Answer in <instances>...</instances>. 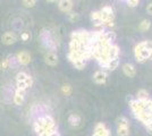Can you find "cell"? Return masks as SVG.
<instances>
[{"instance_id": "obj_1", "label": "cell", "mask_w": 152, "mask_h": 136, "mask_svg": "<svg viewBox=\"0 0 152 136\" xmlns=\"http://www.w3.org/2000/svg\"><path fill=\"white\" fill-rule=\"evenodd\" d=\"M134 55H135L136 61L140 63V64H143V63H145L146 60L149 59L150 50L145 48L144 42H140L139 44H136L135 49H134Z\"/></svg>"}, {"instance_id": "obj_2", "label": "cell", "mask_w": 152, "mask_h": 136, "mask_svg": "<svg viewBox=\"0 0 152 136\" xmlns=\"http://www.w3.org/2000/svg\"><path fill=\"white\" fill-rule=\"evenodd\" d=\"M40 39L45 48H48L50 50H55L57 48V41L49 30H42V32L40 34Z\"/></svg>"}, {"instance_id": "obj_3", "label": "cell", "mask_w": 152, "mask_h": 136, "mask_svg": "<svg viewBox=\"0 0 152 136\" xmlns=\"http://www.w3.org/2000/svg\"><path fill=\"white\" fill-rule=\"evenodd\" d=\"M18 40V36L15 32H5L1 35V42L5 45H12L16 43Z\"/></svg>"}, {"instance_id": "obj_4", "label": "cell", "mask_w": 152, "mask_h": 136, "mask_svg": "<svg viewBox=\"0 0 152 136\" xmlns=\"http://www.w3.org/2000/svg\"><path fill=\"white\" fill-rule=\"evenodd\" d=\"M16 60L18 61L19 65L27 66L32 60L31 55L27 51H19L16 53Z\"/></svg>"}, {"instance_id": "obj_5", "label": "cell", "mask_w": 152, "mask_h": 136, "mask_svg": "<svg viewBox=\"0 0 152 136\" xmlns=\"http://www.w3.org/2000/svg\"><path fill=\"white\" fill-rule=\"evenodd\" d=\"M135 118L139 119L141 123L146 126V125L152 123V111H149V110L141 111L139 115L135 116Z\"/></svg>"}, {"instance_id": "obj_6", "label": "cell", "mask_w": 152, "mask_h": 136, "mask_svg": "<svg viewBox=\"0 0 152 136\" xmlns=\"http://www.w3.org/2000/svg\"><path fill=\"white\" fill-rule=\"evenodd\" d=\"M94 134H96L98 136H111V132L110 129H108L103 123H99L95 125Z\"/></svg>"}, {"instance_id": "obj_7", "label": "cell", "mask_w": 152, "mask_h": 136, "mask_svg": "<svg viewBox=\"0 0 152 136\" xmlns=\"http://www.w3.org/2000/svg\"><path fill=\"white\" fill-rule=\"evenodd\" d=\"M45 63L49 66H56L58 64V56L52 51L47 52L45 55Z\"/></svg>"}, {"instance_id": "obj_8", "label": "cell", "mask_w": 152, "mask_h": 136, "mask_svg": "<svg viewBox=\"0 0 152 136\" xmlns=\"http://www.w3.org/2000/svg\"><path fill=\"white\" fill-rule=\"evenodd\" d=\"M107 73L104 71H95V74L93 75V81H94V83L96 84H104L106 82H107Z\"/></svg>"}, {"instance_id": "obj_9", "label": "cell", "mask_w": 152, "mask_h": 136, "mask_svg": "<svg viewBox=\"0 0 152 136\" xmlns=\"http://www.w3.org/2000/svg\"><path fill=\"white\" fill-rule=\"evenodd\" d=\"M24 100H25V91L16 89L14 94V103L16 105H22L24 103Z\"/></svg>"}, {"instance_id": "obj_10", "label": "cell", "mask_w": 152, "mask_h": 136, "mask_svg": "<svg viewBox=\"0 0 152 136\" xmlns=\"http://www.w3.org/2000/svg\"><path fill=\"white\" fill-rule=\"evenodd\" d=\"M58 7L63 13H70L73 9V1L72 0H59Z\"/></svg>"}, {"instance_id": "obj_11", "label": "cell", "mask_w": 152, "mask_h": 136, "mask_svg": "<svg viewBox=\"0 0 152 136\" xmlns=\"http://www.w3.org/2000/svg\"><path fill=\"white\" fill-rule=\"evenodd\" d=\"M42 119H43V124H45V129H57V128H56L55 119L51 116H45V117H42Z\"/></svg>"}, {"instance_id": "obj_12", "label": "cell", "mask_w": 152, "mask_h": 136, "mask_svg": "<svg viewBox=\"0 0 152 136\" xmlns=\"http://www.w3.org/2000/svg\"><path fill=\"white\" fill-rule=\"evenodd\" d=\"M123 71H124V74L126 75L127 77L132 78L136 75V69H135V67L132 64H125L123 66Z\"/></svg>"}, {"instance_id": "obj_13", "label": "cell", "mask_w": 152, "mask_h": 136, "mask_svg": "<svg viewBox=\"0 0 152 136\" xmlns=\"http://www.w3.org/2000/svg\"><path fill=\"white\" fill-rule=\"evenodd\" d=\"M33 129L35 133H38L39 135L42 133V132H45V124H43V119L42 118H39L35 120V123L33 125Z\"/></svg>"}, {"instance_id": "obj_14", "label": "cell", "mask_w": 152, "mask_h": 136, "mask_svg": "<svg viewBox=\"0 0 152 136\" xmlns=\"http://www.w3.org/2000/svg\"><path fill=\"white\" fill-rule=\"evenodd\" d=\"M68 123H69L72 126L77 127V126H80V125H81L82 119H81L80 115H77V113H72V115L68 117Z\"/></svg>"}, {"instance_id": "obj_15", "label": "cell", "mask_w": 152, "mask_h": 136, "mask_svg": "<svg viewBox=\"0 0 152 136\" xmlns=\"http://www.w3.org/2000/svg\"><path fill=\"white\" fill-rule=\"evenodd\" d=\"M118 56H119V47L113 44L108 50V57H109V59H115L118 58Z\"/></svg>"}, {"instance_id": "obj_16", "label": "cell", "mask_w": 152, "mask_h": 136, "mask_svg": "<svg viewBox=\"0 0 152 136\" xmlns=\"http://www.w3.org/2000/svg\"><path fill=\"white\" fill-rule=\"evenodd\" d=\"M119 65V59L118 58H115V59H110L108 61L107 66H106V69H108L109 71H114L117 67Z\"/></svg>"}, {"instance_id": "obj_17", "label": "cell", "mask_w": 152, "mask_h": 136, "mask_svg": "<svg viewBox=\"0 0 152 136\" xmlns=\"http://www.w3.org/2000/svg\"><path fill=\"white\" fill-rule=\"evenodd\" d=\"M116 123H117V127H128V126H129V121H128V119L124 116L118 117V118H117V120H116Z\"/></svg>"}, {"instance_id": "obj_18", "label": "cell", "mask_w": 152, "mask_h": 136, "mask_svg": "<svg viewBox=\"0 0 152 136\" xmlns=\"http://www.w3.org/2000/svg\"><path fill=\"white\" fill-rule=\"evenodd\" d=\"M67 58L69 60L70 63H74L75 60H82V57H81V51L78 52H68V55H67Z\"/></svg>"}, {"instance_id": "obj_19", "label": "cell", "mask_w": 152, "mask_h": 136, "mask_svg": "<svg viewBox=\"0 0 152 136\" xmlns=\"http://www.w3.org/2000/svg\"><path fill=\"white\" fill-rule=\"evenodd\" d=\"M69 51L70 52H78L81 51V44L75 41V40H70L69 42Z\"/></svg>"}, {"instance_id": "obj_20", "label": "cell", "mask_w": 152, "mask_h": 136, "mask_svg": "<svg viewBox=\"0 0 152 136\" xmlns=\"http://www.w3.org/2000/svg\"><path fill=\"white\" fill-rule=\"evenodd\" d=\"M136 100H149V93L144 89H141L136 93Z\"/></svg>"}, {"instance_id": "obj_21", "label": "cell", "mask_w": 152, "mask_h": 136, "mask_svg": "<svg viewBox=\"0 0 152 136\" xmlns=\"http://www.w3.org/2000/svg\"><path fill=\"white\" fill-rule=\"evenodd\" d=\"M150 27H151V22H150L149 20H143L139 25L140 31H143V32H145V31H148V30H150Z\"/></svg>"}, {"instance_id": "obj_22", "label": "cell", "mask_w": 152, "mask_h": 136, "mask_svg": "<svg viewBox=\"0 0 152 136\" xmlns=\"http://www.w3.org/2000/svg\"><path fill=\"white\" fill-rule=\"evenodd\" d=\"M104 39L110 43H114L116 41V33L113 31H104Z\"/></svg>"}, {"instance_id": "obj_23", "label": "cell", "mask_w": 152, "mask_h": 136, "mask_svg": "<svg viewBox=\"0 0 152 136\" xmlns=\"http://www.w3.org/2000/svg\"><path fill=\"white\" fill-rule=\"evenodd\" d=\"M117 136H129V127H117Z\"/></svg>"}, {"instance_id": "obj_24", "label": "cell", "mask_w": 152, "mask_h": 136, "mask_svg": "<svg viewBox=\"0 0 152 136\" xmlns=\"http://www.w3.org/2000/svg\"><path fill=\"white\" fill-rule=\"evenodd\" d=\"M9 66H10V60H9V57H7V58L2 59V61L0 63V71H7L9 68Z\"/></svg>"}, {"instance_id": "obj_25", "label": "cell", "mask_w": 152, "mask_h": 136, "mask_svg": "<svg viewBox=\"0 0 152 136\" xmlns=\"http://www.w3.org/2000/svg\"><path fill=\"white\" fill-rule=\"evenodd\" d=\"M61 92H63L64 95H66V97H68L72 94V92H73V89H72V86L69 84H64L61 86Z\"/></svg>"}, {"instance_id": "obj_26", "label": "cell", "mask_w": 152, "mask_h": 136, "mask_svg": "<svg viewBox=\"0 0 152 136\" xmlns=\"http://www.w3.org/2000/svg\"><path fill=\"white\" fill-rule=\"evenodd\" d=\"M73 64V66H74V68H76V69H78V71H82V69H84V67H85V61L84 60H75L74 63H72Z\"/></svg>"}, {"instance_id": "obj_27", "label": "cell", "mask_w": 152, "mask_h": 136, "mask_svg": "<svg viewBox=\"0 0 152 136\" xmlns=\"http://www.w3.org/2000/svg\"><path fill=\"white\" fill-rule=\"evenodd\" d=\"M90 17H91V20H92V22L101 20V13H100V10H98V12H92ZM101 22H102V20H101Z\"/></svg>"}, {"instance_id": "obj_28", "label": "cell", "mask_w": 152, "mask_h": 136, "mask_svg": "<svg viewBox=\"0 0 152 136\" xmlns=\"http://www.w3.org/2000/svg\"><path fill=\"white\" fill-rule=\"evenodd\" d=\"M27 76L28 75L26 74L25 71H19V73H17V75H16V82H24Z\"/></svg>"}, {"instance_id": "obj_29", "label": "cell", "mask_w": 152, "mask_h": 136, "mask_svg": "<svg viewBox=\"0 0 152 136\" xmlns=\"http://www.w3.org/2000/svg\"><path fill=\"white\" fill-rule=\"evenodd\" d=\"M23 5L26 8H33L37 5V0H23Z\"/></svg>"}, {"instance_id": "obj_30", "label": "cell", "mask_w": 152, "mask_h": 136, "mask_svg": "<svg viewBox=\"0 0 152 136\" xmlns=\"http://www.w3.org/2000/svg\"><path fill=\"white\" fill-rule=\"evenodd\" d=\"M101 12L102 13H104V14H107V15H115L114 9H113L110 6H103L101 8Z\"/></svg>"}, {"instance_id": "obj_31", "label": "cell", "mask_w": 152, "mask_h": 136, "mask_svg": "<svg viewBox=\"0 0 152 136\" xmlns=\"http://www.w3.org/2000/svg\"><path fill=\"white\" fill-rule=\"evenodd\" d=\"M102 26L103 27H108V28H113L115 26L114 20H104V22H102Z\"/></svg>"}, {"instance_id": "obj_32", "label": "cell", "mask_w": 152, "mask_h": 136, "mask_svg": "<svg viewBox=\"0 0 152 136\" xmlns=\"http://www.w3.org/2000/svg\"><path fill=\"white\" fill-rule=\"evenodd\" d=\"M78 14L76 13H73V12H70V13H68V20H70V22H76V20H78Z\"/></svg>"}, {"instance_id": "obj_33", "label": "cell", "mask_w": 152, "mask_h": 136, "mask_svg": "<svg viewBox=\"0 0 152 136\" xmlns=\"http://www.w3.org/2000/svg\"><path fill=\"white\" fill-rule=\"evenodd\" d=\"M24 82H25L26 87H27V89H30V87H31L32 85H33V78H32L31 76L28 75V76L26 77V79H25V81H24Z\"/></svg>"}, {"instance_id": "obj_34", "label": "cell", "mask_w": 152, "mask_h": 136, "mask_svg": "<svg viewBox=\"0 0 152 136\" xmlns=\"http://www.w3.org/2000/svg\"><path fill=\"white\" fill-rule=\"evenodd\" d=\"M139 2H140V0H127V5L129 7H132V8L137 6Z\"/></svg>"}, {"instance_id": "obj_35", "label": "cell", "mask_w": 152, "mask_h": 136, "mask_svg": "<svg viewBox=\"0 0 152 136\" xmlns=\"http://www.w3.org/2000/svg\"><path fill=\"white\" fill-rule=\"evenodd\" d=\"M16 89H19V90H24L25 91L27 87H26V85H25V82H16Z\"/></svg>"}, {"instance_id": "obj_36", "label": "cell", "mask_w": 152, "mask_h": 136, "mask_svg": "<svg viewBox=\"0 0 152 136\" xmlns=\"http://www.w3.org/2000/svg\"><path fill=\"white\" fill-rule=\"evenodd\" d=\"M20 39L23 40L24 42H26L27 40L30 39V34H28L27 32H23L22 34H20Z\"/></svg>"}, {"instance_id": "obj_37", "label": "cell", "mask_w": 152, "mask_h": 136, "mask_svg": "<svg viewBox=\"0 0 152 136\" xmlns=\"http://www.w3.org/2000/svg\"><path fill=\"white\" fill-rule=\"evenodd\" d=\"M145 127H146V132H148L150 135H152V123L149 124V125H146Z\"/></svg>"}, {"instance_id": "obj_38", "label": "cell", "mask_w": 152, "mask_h": 136, "mask_svg": "<svg viewBox=\"0 0 152 136\" xmlns=\"http://www.w3.org/2000/svg\"><path fill=\"white\" fill-rule=\"evenodd\" d=\"M146 12H148L149 15H152V2L148 5V7H146Z\"/></svg>"}, {"instance_id": "obj_39", "label": "cell", "mask_w": 152, "mask_h": 136, "mask_svg": "<svg viewBox=\"0 0 152 136\" xmlns=\"http://www.w3.org/2000/svg\"><path fill=\"white\" fill-rule=\"evenodd\" d=\"M148 110L152 111V100H150V99H149V101H148Z\"/></svg>"}, {"instance_id": "obj_40", "label": "cell", "mask_w": 152, "mask_h": 136, "mask_svg": "<svg viewBox=\"0 0 152 136\" xmlns=\"http://www.w3.org/2000/svg\"><path fill=\"white\" fill-rule=\"evenodd\" d=\"M50 136H60V134L58 133L57 130H55V132H52V133H51Z\"/></svg>"}, {"instance_id": "obj_41", "label": "cell", "mask_w": 152, "mask_h": 136, "mask_svg": "<svg viewBox=\"0 0 152 136\" xmlns=\"http://www.w3.org/2000/svg\"><path fill=\"white\" fill-rule=\"evenodd\" d=\"M126 100H127V102L129 103V102H132V101H133L134 99H133V97H132V95H128V97H126Z\"/></svg>"}, {"instance_id": "obj_42", "label": "cell", "mask_w": 152, "mask_h": 136, "mask_svg": "<svg viewBox=\"0 0 152 136\" xmlns=\"http://www.w3.org/2000/svg\"><path fill=\"white\" fill-rule=\"evenodd\" d=\"M149 59L152 60V50H150V56H149Z\"/></svg>"}, {"instance_id": "obj_43", "label": "cell", "mask_w": 152, "mask_h": 136, "mask_svg": "<svg viewBox=\"0 0 152 136\" xmlns=\"http://www.w3.org/2000/svg\"><path fill=\"white\" fill-rule=\"evenodd\" d=\"M45 1H48V2H56L57 0H45Z\"/></svg>"}, {"instance_id": "obj_44", "label": "cell", "mask_w": 152, "mask_h": 136, "mask_svg": "<svg viewBox=\"0 0 152 136\" xmlns=\"http://www.w3.org/2000/svg\"><path fill=\"white\" fill-rule=\"evenodd\" d=\"M92 136H98V135H96V134H94V133H93V135H92Z\"/></svg>"}]
</instances>
